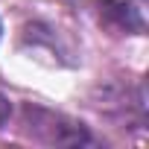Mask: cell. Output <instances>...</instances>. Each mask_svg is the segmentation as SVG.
<instances>
[{"instance_id":"obj_1","label":"cell","mask_w":149,"mask_h":149,"mask_svg":"<svg viewBox=\"0 0 149 149\" xmlns=\"http://www.w3.org/2000/svg\"><path fill=\"white\" fill-rule=\"evenodd\" d=\"M24 132L47 146H85L91 143V132L58 111L41 105H24Z\"/></svg>"},{"instance_id":"obj_2","label":"cell","mask_w":149,"mask_h":149,"mask_svg":"<svg viewBox=\"0 0 149 149\" xmlns=\"http://www.w3.org/2000/svg\"><path fill=\"white\" fill-rule=\"evenodd\" d=\"M9 114H12V102H9V97L3 91H0V129L9 123Z\"/></svg>"}]
</instances>
